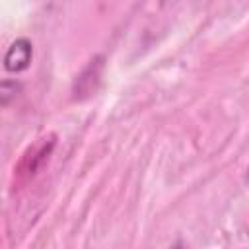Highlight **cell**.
Segmentation results:
<instances>
[{
    "label": "cell",
    "mask_w": 249,
    "mask_h": 249,
    "mask_svg": "<svg viewBox=\"0 0 249 249\" xmlns=\"http://www.w3.org/2000/svg\"><path fill=\"white\" fill-rule=\"evenodd\" d=\"M31 56H33V45L29 39L25 37H19L16 39L8 51H6V56H4V68L8 72H23L29 64H31Z\"/></svg>",
    "instance_id": "1"
},
{
    "label": "cell",
    "mask_w": 249,
    "mask_h": 249,
    "mask_svg": "<svg viewBox=\"0 0 249 249\" xmlns=\"http://www.w3.org/2000/svg\"><path fill=\"white\" fill-rule=\"evenodd\" d=\"M21 91V84L16 80H0V105L12 103Z\"/></svg>",
    "instance_id": "2"
}]
</instances>
